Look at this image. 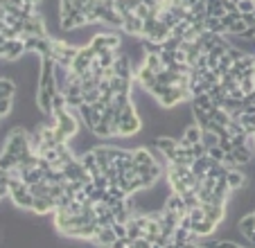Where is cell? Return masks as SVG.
I'll use <instances>...</instances> for the list:
<instances>
[{
    "label": "cell",
    "mask_w": 255,
    "mask_h": 248,
    "mask_svg": "<svg viewBox=\"0 0 255 248\" xmlns=\"http://www.w3.org/2000/svg\"><path fill=\"white\" fill-rule=\"evenodd\" d=\"M251 156H253V149H251L249 145L233 149V158H235V162H237V167H246L251 162Z\"/></svg>",
    "instance_id": "12"
},
{
    "label": "cell",
    "mask_w": 255,
    "mask_h": 248,
    "mask_svg": "<svg viewBox=\"0 0 255 248\" xmlns=\"http://www.w3.org/2000/svg\"><path fill=\"white\" fill-rule=\"evenodd\" d=\"M152 142H153V147H156L165 156V160L174 162V158H176V147H179V140H176V138H172V136H156Z\"/></svg>",
    "instance_id": "2"
},
{
    "label": "cell",
    "mask_w": 255,
    "mask_h": 248,
    "mask_svg": "<svg viewBox=\"0 0 255 248\" xmlns=\"http://www.w3.org/2000/svg\"><path fill=\"white\" fill-rule=\"evenodd\" d=\"M23 181L27 183V185H36V183H41V181H46V172H41L39 167H34V169H30V172L23 176Z\"/></svg>",
    "instance_id": "20"
},
{
    "label": "cell",
    "mask_w": 255,
    "mask_h": 248,
    "mask_svg": "<svg viewBox=\"0 0 255 248\" xmlns=\"http://www.w3.org/2000/svg\"><path fill=\"white\" fill-rule=\"evenodd\" d=\"M237 11H240V14H253L255 2L253 0H240V2H237Z\"/></svg>",
    "instance_id": "29"
},
{
    "label": "cell",
    "mask_w": 255,
    "mask_h": 248,
    "mask_svg": "<svg viewBox=\"0 0 255 248\" xmlns=\"http://www.w3.org/2000/svg\"><path fill=\"white\" fill-rule=\"evenodd\" d=\"M131 248H152V242L140 237V239H136V242H131Z\"/></svg>",
    "instance_id": "36"
},
{
    "label": "cell",
    "mask_w": 255,
    "mask_h": 248,
    "mask_svg": "<svg viewBox=\"0 0 255 248\" xmlns=\"http://www.w3.org/2000/svg\"><path fill=\"white\" fill-rule=\"evenodd\" d=\"M163 210L176 212L179 217L188 214V210H185V205H183V197H179V194H174V192H169V197H167V201H165V208Z\"/></svg>",
    "instance_id": "9"
},
{
    "label": "cell",
    "mask_w": 255,
    "mask_h": 248,
    "mask_svg": "<svg viewBox=\"0 0 255 248\" xmlns=\"http://www.w3.org/2000/svg\"><path fill=\"white\" fill-rule=\"evenodd\" d=\"M77 111H79V120H82V124L88 129V131H93L97 122L102 120V115H100V113H97L95 108L91 106V104H82V106L77 108Z\"/></svg>",
    "instance_id": "4"
},
{
    "label": "cell",
    "mask_w": 255,
    "mask_h": 248,
    "mask_svg": "<svg viewBox=\"0 0 255 248\" xmlns=\"http://www.w3.org/2000/svg\"><path fill=\"white\" fill-rule=\"evenodd\" d=\"M133 162H136V165H140V167H152L156 160H153V156H152V151H149V149L140 147V149H136V151H133Z\"/></svg>",
    "instance_id": "13"
},
{
    "label": "cell",
    "mask_w": 255,
    "mask_h": 248,
    "mask_svg": "<svg viewBox=\"0 0 255 248\" xmlns=\"http://www.w3.org/2000/svg\"><path fill=\"white\" fill-rule=\"evenodd\" d=\"M91 133H93L95 138H111V136H113V133H111V127H108L106 122H102V120L97 122L95 129H93Z\"/></svg>",
    "instance_id": "22"
},
{
    "label": "cell",
    "mask_w": 255,
    "mask_h": 248,
    "mask_svg": "<svg viewBox=\"0 0 255 248\" xmlns=\"http://www.w3.org/2000/svg\"><path fill=\"white\" fill-rule=\"evenodd\" d=\"M156 25H158V18H156V16H153V18L143 20V39H145V36H149V34H153Z\"/></svg>",
    "instance_id": "27"
},
{
    "label": "cell",
    "mask_w": 255,
    "mask_h": 248,
    "mask_svg": "<svg viewBox=\"0 0 255 248\" xmlns=\"http://www.w3.org/2000/svg\"><path fill=\"white\" fill-rule=\"evenodd\" d=\"M192 106H197V108H201V111H205V113H210L212 111V99L208 97V93H201V95H197V97H192Z\"/></svg>",
    "instance_id": "16"
},
{
    "label": "cell",
    "mask_w": 255,
    "mask_h": 248,
    "mask_svg": "<svg viewBox=\"0 0 255 248\" xmlns=\"http://www.w3.org/2000/svg\"><path fill=\"white\" fill-rule=\"evenodd\" d=\"M16 95V84L7 77H0V97H14Z\"/></svg>",
    "instance_id": "19"
},
{
    "label": "cell",
    "mask_w": 255,
    "mask_h": 248,
    "mask_svg": "<svg viewBox=\"0 0 255 248\" xmlns=\"http://www.w3.org/2000/svg\"><path fill=\"white\" fill-rule=\"evenodd\" d=\"M208 115H210V120H212L214 124H219V127H226V124L233 120V117H230V113L224 111V108H212Z\"/></svg>",
    "instance_id": "15"
},
{
    "label": "cell",
    "mask_w": 255,
    "mask_h": 248,
    "mask_svg": "<svg viewBox=\"0 0 255 248\" xmlns=\"http://www.w3.org/2000/svg\"><path fill=\"white\" fill-rule=\"evenodd\" d=\"M16 165H18V158H16L14 153L0 151V169H2V172H9V169L16 167Z\"/></svg>",
    "instance_id": "18"
},
{
    "label": "cell",
    "mask_w": 255,
    "mask_h": 248,
    "mask_svg": "<svg viewBox=\"0 0 255 248\" xmlns=\"http://www.w3.org/2000/svg\"><path fill=\"white\" fill-rule=\"evenodd\" d=\"M88 46L100 54L102 50H120L122 46V39H120V32H100V34H93V39L88 41Z\"/></svg>",
    "instance_id": "1"
},
{
    "label": "cell",
    "mask_w": 255,
    "mask_h": 248,
    "mask_svg": "<svg viewBox=\"0 0 255 248\" xmlns=\"http://www.w3.org/2000/svg\"><path fill=\"white\" fill-rule=\"evenodd\" d=\"M208 156L212 158L214 162H224V156H226V153L221 151L219 147H210V149H208Z\"/></svg>",
    "instance_id": "34"
},
{
    "label": "cell",
    "mask_w": 255,
    "mask_h": 248,
    "mask_svg": "<svg viewBox=\"0 0 255 248\" xmlns=\"http://www.w3.org/2000/svg\"><path fill=\"white\" fill-rule=\"evenodd\" d=\"M205 153H208V149H205L204 142H194V145H192V156L194 158H204Z\"/></svg>",
    "instance_id": "31"
},
{
    "label": "cell",
    "mask_w": 255,
    "mask_h": 248,
    "mask_svg": "<svg viewBox=\"0 0 255 248\" xmlns=\"http://www.w3.org/2000/svg\"><path fill=\"white\" fill-rule=\"evenodd\" d=\"M111 228L117 239H127V223H113Z\"/></svg>",
    "instance_id": "33"
},
{
    "label": "cell",
    "mask_w": 255,
    "mask_h": 248,
    "mask_svg": "<svg viewBox=\"0 0 255 248\" xmlns=\"http://www.w3.org/2000/svg\"><path fill=\"white\" fill-rule=\"evenodd\" d=\"M201 142L205 145V149L219 147V138H217V133H212V131H204V136H201Z\"/></svg>",
    "instance_id": "24"
},
{
    "label": "cell",
    "mask_w": 255,
    "mask_h": 248,
    "mask_svg": "<svg viewBox=\"0 0 255 248\" xmlns=\"http://www.w3.org/2000/svg\"><path fill=\"white\" fill-rule=\"evenodd\" d=\"M179 48H181V39H176V36H169V39H165L163 50L174 52V50H179Z\"/></svg>",
    "instance_id": "30"
},
{
    "label": "cell",
    "mask_w": 255,
    "mask_h": 248,
    "mask_svg": "<svg viewBox=\"0 0 255 248\" xmlns=\"http://www.w3.org/2000/svg\"><path fill=\"white\" fill-rule=\"evenodd\" d=\"M240 88L244 95H249V93L255 91V77H244V79L240 81Z\"/></svg>",
    "instance_id": "28"
},
{
    "label": "cell",
    "mask_w": 255,
    "mask_h": 248,
    "mask_svg": "<svg viewBox=\"0 0 255 248\" xmlns=\"http://www.w3.org/2000/svg\"><path fill=\"white\" fill-rule=\"evenodd\" d=\"M122 18H124V25H122L124 34H129V36H143V20L133 14V11H131V14H127V16H122Z\"/></svg>",
    "instance_id": "7"
},
{
    "label": "cell",
    "mask_w": 255,
    "mask_h": 248,
    "mask_svg": "<svg viewBox=\"0 0 255 248\" xmlns=\"http://www.w3.org/2000/svg\"><path fill=\"white\" fill-rule=\"evenodd\" d=\"M242 20L246 23V27H255V16L253 14H242Z\"/></svg>",
    "instance_id": "38"
},
{
    "label": "cell",
    "mask_w": 255,
    "mask_h": 248,
    "mask_svg": "<svg viewBox=\"0 0 255 248\" xmlns=\"http://www.w3.org/2000/svg\"><path fill=\"white\" fill-rule=\"evenodd\" d=\"M113 70H115V77H120V79H133V72H136L131 66V59L127 54H117Z\"/></svg>",
    "instance_id": "5"
},
{
    "label": "cell",
    "mask_w": 255,
    "mask_h": 248,
    "mask_svg": "<svg viewBox=\"0 0 255 248\" xmlns=\"http://www.w3.org/2000/svg\"><path fill=\"white\" fill-rule=\"evenodd\" d=\"M192 115H194V124L197 127H201L204 131H210V127H212V120H210V115L205 111H201V108L192 106Z\"/></svg>",
    "instance_id": "14"
},
{
    "label": "cell",
    "mask_w": 255,
    "mask_h": 248,
    "mask_svg": "<svg viewBox=\"0 0 255 248\" xmlns=\"http://www.w3.org/2000/svg\"><path fill=\"white\" fill-rule=\"evenodd\" d=\"M11 108H14V97H0V120L9 115Z\"/></svg>",
    "instance_id": "23"
},
{
    "label": "cell",
    "mask_w": 255,
    "mask_h": 248,
    "mask_svg": "<svg viewBox=\"0 0 255 248\" xmlns=\"http://www.w3.org/2000/svg\"><path fill=\"white\" fill-rule=\"evenodd\" d=\"M194 248H205V246H201V244H197V246H194Z\"/></svg>",
    "instance_id": "39"
},
{
    "label": "cell",
    "mask_w": 255,
    "mask_h": 248,
    "mask_svg": "<svg viewBox=\"0 0 255 248\" xmlns=\"http://www.w3.org/2000/svg\"><path fill=\"white\" fill-rule=\"evenodd\" d=\"M219 149L224 153H230L235 149V145H233V140H230V138H219Z\"/></svg>",
    "instance_id": "35"
},
{
    "label": "cell",
    "mask_w": 255,
    "mask_h": 248,
    "mask_svg": "<svg viewBox=\"0 0 255 248\" xmlns=\"http://www.w3.org/2000/svg\"><path fill=\"white\" fill-rule=\"evenodd\" d=\"M82 97H84V104H95L102 97V93H100V88H91V91H84Z\"/></svg>",
    "instance_id": "25"
},
{
    "label": "cell",
    "mask_w": 255,
    "mask_h": 248,
    "mask_svg": "<svg viewBox=\"0 0 255 248\" xmlns=\"http://www.w3.org/2000/svg\"><path fill=\"white\" fill-rule=\"evenodd\" d=\"M111 248H131V242L129 239H115Z\"/></svg>",
    "instance_id": "37"
},
{
    "label": "cell",
    "mask_w": 255,
    "mask_h": 248,
    "mask_svg": "<svg viewBox=\"0 0 255 248\" xmlns=\"http://www.w3.org/2000/svg\"><path fill=\"white\" fill-rule=\"evenodd\" d=\"M79 160H82L84 169L88 172V176H91V178H95V176H100V174H102V169H100V162H97V158H95V153H93V149H88L84 156H79Z\"/></svg>",
    "instance_id": "8"
},
{
    "label": "cell",
    "mask_w": 255,
    "mask_h": 248,
    "mask_svg": "<svg viewBox=\"0 0 255 248\" xmlns=\"http://www.w3.org/2000/svg\"><path fill=\"white\" fill-rule=\"evenodd\" d=\"M93 185H95L97 190H102V192H106V190H108V178L100 174V176H95V178H93Z\"/></svg>",
    "instance_id": "32"
},
{
    "label": "cell",
    "mask_w": 255,
    "mask_h": 248,
    "mask_svg": "<svg viewBox=\"0 0 255 248\" xmlns=\"http://www.w3.org/2000/svg\"><path fill=\"white\" fill-rule=\"evenodd\" d=\"M230 2H235V5H237V2H240V0H230Z\"/></svg>",
    "instance_id": "40"
},
{
    "label": "cell",
    "mask_w": 255,
    "mask_h": 248,
    "mask_svg": "<svg viewBox=\"0 0 255 248\" xmlns=\"http://www.w3.org/2000/svg\"><path fill=\"white\" fill-rule=\"evenodd\" d=\"M201 136H204V129L197 127V124H190V127H185V131H183V138L190 142V145L201 142Z\"/></svg>",
    "instance_id": "17"
},
{
    "label": "cell",
    "mask_w": 255,
    "mask_h": 248,
    "mask_svg": "<svg viewBox=\"0 0 255 248\" xmlns=\"http://www.w3.org/2000/svg\"><path fill=\"white\" fill-rule=\"evenodd\" d=\"M25 54V43H23V36L18 39H11L5 43V59L7 61H18Z\"/></svg>",
    "instance_id": "6"
},
{
    "label": "cell",
    "mask_w": 255,
    "mask_h": 248,
    "mask_svg": "<svg viewBox=\"0 0 255 248\" xmlns=\"http://www.w3.org/2000/svg\"><path fill=\"white\" fill-rule=\"evenodd\" d=\"M246 181H249V176L244 174L242 167H233V169H228V174H226V183H228L230 192H240V190L246 185Z\"/></svg>",
    "instance_id": "3"
},
{
    "label": "cell",
    "mask_w": 255,
    "mask_h": 248,
    "mask_svg": "<svg viewBox=\"0 0 255 248\" xmlns=\"http://www.w3.org/2000/svg\"><path fill=\"white\" fill-rule=\"evenodd\" d=\"M237 230L242 233V237H244V239H249L251 235H253V230H255V214L253 212H246L244 217L237 221Z\"/></svg>",
    "instance_id": "10"
},
{
    "label": "cell",
    "mask_w": 255,
    "mask_h": 248,
    "mask_svg": "<svg viewBox=\"0 0 255 248\" xmlns=\"http://www.w3.org/2000/svg\"><path fill=\"white\" fill-rule=\"evenodd\" d=\"M143 66H147L149 70H153V72H160V70H163V63H160V56H158V54H145Z\"/></svg>",
    "instance_id": "21"
},
{
    "label": "cell",
    "mask_w": 255,
    "mask_h": 248,
    "mask_svg": "<svg viewBox=\"0 0 255 248\" xmlns=\"http://www.w3.org/2000/svg\"><path fill=\"white\" fill-rule=\"evenodd\" d=\"M115 239L117 237H115V233H113V228H100V233L93 239V244H97L100 248H111Z\"/></svg>",
    "instance_id": "11"
},
{
    "label": "cell",
    "mask_w": 255,
    "mask_h": 248,
    "mask_svg": "<svg viewBox=\"0 0 255 248\" xmlns=\"http://www.w3.org/2000/svg\"><path fill=\"white\" fill-rule=\"evenodd\" d=\"M253 214H255V210H253Z\"/></svg>",
    "instance_id": "41"
},
{
    "label": "cell",
    "mask_w": 255,
    "mask_h": 248,
    "mask_svg": "<svg viewBox=\"0 0 255 248\" xmlns=\"http://www.w3.org/2000/svg\"><path fill=\"white\" fill-rule=\"evenodd\" d=\"M160 63H163V68H167V70H172L174 68V63H176V61H174V52H167V50H160Z\"/></svg>",
    "instance_id": "26"
}]
</instances>
